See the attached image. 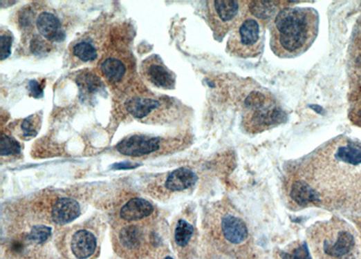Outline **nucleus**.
<instances>
[{"label":"nucleus","mask_w":361,"mask_h":259,"mask_svg":"<svg viewBox=\"0 0 361 259\" xmlns=\"http://www.w3.org/2000/svg\"><path fill=\"white\" fill-rule=\"evenodd\" d=\"M130 35V29L125 26H111L96 66V72L111 88L118 101L132 94L149 91L138 78Z\"/></svg>","instance_id":"obj_1"},{"label":"nucleus","mask_w":361,"mask_h":259,"mask_svg":"<svg viewBox=\"0 0 361 259\" xmlns=\"http://www.w3.org/2000/svg\"><path fill=\"white\" fill-rule=\"evenodd\" d=\"M319 26V13L315 8H283L269 23L272 52L282 59L300 57L315 43Z\"/></svg>","instance_id":"obj_2"},{"label":"nucleus","mask_w":361,"mask_h":259,"mask_svg":"<svg viewBox=\"0 0 361 259\" xmlns=\"http://www.w3.org/2000/svg\"><path fill=\"white\" fill-rule=\"evenodd\" d=\"M17 23L24 44L35 57L50 54L66 38L64 20L56 10L46 7L42 2H33L21 8Z\"/></svg>","instance_id":"obj_3"},{"label":"nucleus","mask_w":361,"mask_h":259,"mask_svg":"<svg viewBox=\"0 0 361 259\" xmlns=\"http://www.w3.org/2000/svg\"><path fill=\"white\" fill-rule=\"evenodd\" d=\"M118 113L149 125H171L183 122L188 108L170 97L156 96L149 91L120 99Z\"/></svg>","instance_id":"obj_4"},{"label":"nucleus","mask_w":361,"mask_h":259,"mask_svg":"<svg viewBox=\"0 0 361 259\" xmlns=\"http://www.w3.org/2000/svg\"><path fill=\"white\" fill-rule=\"evenodd\" d=\"M287 120V115L270 94L253 93L245 103L242 128L248 134H259Z\"/></svg>","instance_id":"obj_5"},{"label":"nucleus","mask_w":361,"mask_h":259,"mask_svg":"<svg viewBox=\"0 0 361 259\" xmlns=\"http://www.w3.org/2000/svg\"><path fill=\"white\" fill-rule=\"evenodd\" d=\"M192 143L188 131L173 137H153L135 134L124 137L115 146L120 154L129 157H144L155 154H167L185 148Z\"/></svg>","instance_id":"obj_6"},{"label":"nucleus","mask_w":361,"mask_h":259,"mask_svg":"<svg viewBox=\"0 0 361 259\" xmlns=\"http://www.w3.org/2000/svg\"><path fill=\"white\" fill-rule=\"evenodd\" d=\"M266 23L248 14L230 33L227 52L241 59L259 57L264 50Z\"/></svg>","instance_id":"obj_7"},{"label":"nucleus","mask_w":361,"mask_h":259,"mask_svg":"<svg viewBox=\"0 0 361 259\" xmlns=\"http://www.w3.org/2000/svg\"><path fill=\"white\" fill-rule=\"evenodd\" d=\"M111 26L106 21L94 23L93 28L77 37L68 47L67 66L77 68L98 64L108 40Z\"/></svg>","instance_id":"obj_8"},{"label":"nucleus","mask_w":361,"mask_h":259,"mask_svg":"<svg viewBox=\"0 0 361 259\" xmlns=\"http://www.w3.org/2000/svg\"><path fill=\"white\" fill-rule=\"evenodd\" d=\"M248 0H211L206 2V17L213 35L223 41L247 17L250 12Z\"/></svg>","instance_id":"obj_9"},{"label":"nucleus","mask_w":361,"mask_h":259,"mask_svg":"<svg viewBox=\"0 0 361 259\" xmlns=\"http://www.w3.org/2000/svg\"><path fill=\"white\" fill-rule=\"evenodd\" d=\"M356 248L353 233L345 227H336L327 232L322 241L324 254L331 259H348Z\"/></svg>","instance_id":"obj_10"},{"label":"nucleus","mask_w":361,"mask_h":259,"mask_svg":"<svg viewBox=\"0 0 361 259\" xmlns=\"http://www.w3.org/2000/svg\"><path fill=\"white\" fill-rule=\"evenodd\" d=\"M140 75L158 89L173 90L176 87V76L158 55H150L142 61Z\"/></svg>","instance_id":"obj_11"},{"label":"nucleus","mask_w":361,"mask_h":259,"mask_svg":"<svg viewBox=\"0 0 361 259\" xmlns=\"http://www.w3.org/2000/svg\"><path fill=\"white\" fill-rule=\"evenodd\" d=\"M221 233L232 245H241L248 240V231L246 223L232 213L224 214L221 219Z\"/></svg>","instance_id":"obj_12"},{"label":"nucleus","mask_w":361,"mask_h":259,"mask_svg":"<svg viewBox=\"0 0 361 259\" xmlns=\"http://www.w3.org/2000/svg\"><path fill=\"white\" fill-rule=\"evenodd\" d=\"M82 101H87L95 97L100 91L105 90L106 82L96 70H81L75 77Z\"/></svg>","instance_id":"obj_13"},{"label":"nucleus","mask_w":361,"mask_h":259,"mask_svg":"<svg viewBox=\"0 0 361 259\" xmlns=\"http://www.w3.org/2000/svg\"><path fill=\"white\" fill-rule=\"evenodd\" d=\"M51 214L53 222L57 224H67L80 216L81 205L71 197H61L53 202Z\"/></svg>","instance_id":"obj_14"},{"label":"nucleus","mask_w":361,"mask_h":259,"mask_svg":"<svg viewBox=\"0 0 361 259\" xmlns=\"http://www.w3.org/2000/svg\"><path fill=\"white\" fill-rule=\"evenodd\" d=\"M197 180L196 173L186 167H180L165 176L164 188L170 193L183 192L194 187Z\"/></svg>","instance_id":"obj_15"},{"label":"nucleus","mask_w":361,"mask_h":259,"mask_svg":"<svg viewBox=\"0 0 361 259\" xmlns=\"http://www.w3.org/2000/svg\"><path fill=\"white\" fill-rule=\"evenodd\" d=\"M42 126V115L40 113L33 114L25 119L11 122L8 126V131L13 135L24 141L31 140L39 133Z\"/></svg>","instance_id":"obj_16"},{"label":"nucleus","mask_w":361,"mask_h":259,"mask_svg":"<svg viewBox=\"0 0 361 259\" xmlns=\"http://www.w3.org/2000/svg\"><path fill=\"white\" fill-rule=\"evenodd\" d=\"M153 211L154 206L149 201L134 197L120 208V215L121 219L131 222L149 217Z\"/></svg>","instance_id":"obj_17"},{"label":"nucleus","mask_w":361,"mask_h":259,"mask_svg":"<svg viewBox=\"0 0 361 259\" xmlns=\"http://www.w3.org/2000/svg\"><path fill=\"white\" fill-rule=\"evenodd\" d=\"M96 248V238L91 231L82 229L73 235L71 249L77 258L86 259L91 257Z\"/></svg>","instance_id":"obj_18"},{"label":"nucleus","mask_w":361,"mask_h":259,"mask_svg":"<svg viewBox=\"0 0 361 259\" xmlns=\"http://www.w3.org/2000/svg\"><path fill=\"white\" fill-rule=\"evenodd\" d=\"M288 1H250V14L268 25L283 8L289 7Z\"/></svg>","instance_id":"obj_19"},{"label":"nucleus","mask_w":361,"mask_h":259,"mask_svg":"<svg viewBox=\"0 0 361 259\" xmlns=\"http://www.w3.org/2000/svg\"><path fill=\"white\" fill-rule=\"evenodd\" d=\"M290 195H291L293 201L300 206H306L310 203L320 202L319 193L311 186L308 182L303 180H299L293 184Z\"/></svg>","instance_id":"obj_20"},{"label":"nucleus","mask_w":361,"mask_h":259,"mask_svg":"<svg viewBox=\"0 0 361 259\" xmlns=\"http://www.w3.org/2000/svg\"><path fill=\"white\" fill-rule=\"evenodd\" d=\"M120 242L123 248L128 250H136L144 242L145 235L138 226H127L120 233Z\"/></svg>","instance_id":"obj_21"},{"label":"nucleus","mask_w":361,"mask_h":259,"mask_svg":"<svg viewBox=\"0 0 361 259\" xmlns=\"http://www.w3.org/2000/svg\"><path fill=\"white\" fill-rule=\"evenodd\" d=\"M1 157H16L21 154L22 146L16 137H13L10 132H6L2 129L1 133Z\"/></svg>","instance_id":"obj_22"},{"label":"nucleus","mask_w":361,"mask_h":259,"mask_svg":"<svg viewBox=\"0 0 361 259\" xmlns=\"http://www.w3.org/2000/svg\"><path fill=\"white\" fill-rule=\"evenodd\" d=\"M194 229L190 223L180 220L177 223L176 231H174V240L177 245L185 247L190 242L191 238L194 235Z\"/></svg>","instance_id":"obj_23"},{"label":"nucleus","mask_w":361,"mask_h":259,"mask_svg":"<svg viewBox=\"0 0 361 259\" xmlns=\"http://www.w3.org/2000/svg\"><path fill=\"white\" fill-rule=\"evenodd\" d=\"M12 44H13V35L11 32L2 28L0 32V57L1 61L10 57Z\"/></svg>","instance_id":"obj_24"},{"label":"nucleus","mask_w":361,"mask_h":259,"mask_svg":"<svg viewBox=\"0 0 361 259\" xmlns=\"http://www.w3.org/2000/svg\"><path fill=\"white\" fill-rule=\"evenodd\" d=\"M350 119L355 125L361 126V87L352 99Z\"/></svg>","instance_id":"obj_25"},{"label":"nucleus","mask_w":361,"mask_h":259,"mask_svg":"<svg viewBox=\"0 0 361 259\" xmlns=\"http://www.w3.org/2000/svg\"><path fill=\"white\" fill-rule=\"evenodd\" d=\"M52 229L49 227L38 225L32 229L29 238L35 243L42 244L46 242L51 236Z\"/></svg>","instance_id":"obj_26"},{"label":"nucleus","mask_w":361,"mask_h":259,"mask_svg":"<svg viewBox=\"0 0 361 259\" xmlns=\"http://www.w3.org/2000/svg\"><path fill=\"white\" fill-rule=\"evenodd\" d=\"M282 259H313L311 257L308 247L306 244H301L293 249L290 252L281 253Z\"/></svg>","instance_id":"obj_27"},{"label":"nucleus","mask_w":361,"mask_h":259,"mask_svg":"<svg viewBox=\"0 0 361 259\" xmlns=\"http://www.w3.org/2000/svg\"><path fill=\"white\" fill-rule=\"evenodd\" d=\"M28 86L29 93H30V95L34 97V98L39 99L44 96V81L40 82L33 79V81L29 82Z\"/></svg>","instance_id":"obj_28"},{"label":"nucleus","mask_w":361,"mask_h":259,"mask_svg":"<svg viewBox=\"0 0 361 259\" xmlns=\"http://www.w3.org/2000/svg\"><path fill=\"white\" fill-rule=\"evenodd\" d=\"M138 166V164H137L129 163V162H124V163L113 164V166H111V169L115 170L133 169Z\"/></svg>","instance_id":"obj_29"},{"label":"nucleus","mask_w":361,"mask_h":259,"mask_svg":"<svg viewBox=\"0 0 361 259\" xmlns=\"http://www.w3.org/2000/svg\"><path fill=\"white\" fill-rule=\"evenodd\" d=\"M165 259H174V258H172L170 257H167V258H165Z\"/></svg>","instance_id":"obj_30"}]
</instances>
